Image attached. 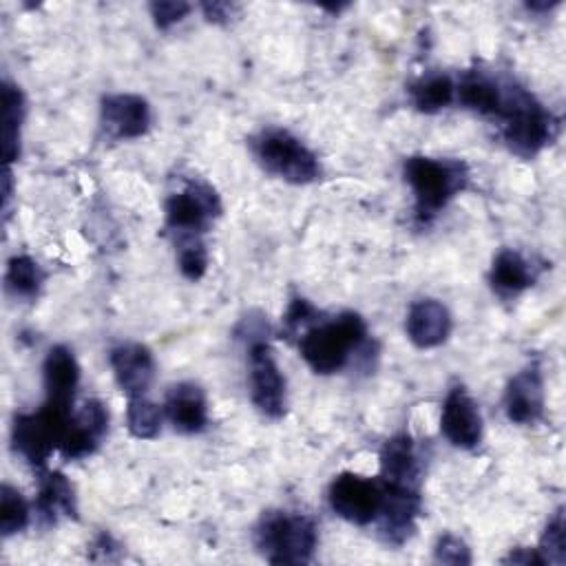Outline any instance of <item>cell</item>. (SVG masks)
Returning <instances> with one entry per match:
<instances>
[{
    "instance_id": "28",
    "label": "cell",
    "mask_w": 566,
    "mask_h": 566,
    "mask_svg": "<svg viewBox=\"0 0 566 566\" xmlns=\"http://www.w3.org/2000/svg\"><path fill=\"white\" fill-rule=\"evenodd\" d=\"M177 263L179 272L190 281H199L206 274L208 252L201 237H188L177 241Z\"/></svg>"
},
{
    "instance_id": "20",
    "label": "cell",
    "mask_w": 566,
    "mask_h": 566,
    "mask_svg": "<svg viewBox=\"0 0 566 566\" xmlns=\"http://www.w3.org/2000/svg\"><path fill=\"white\" fill-rule=\"evenodd\" d=\"M35 513L42 524H57L60 517H75L77 502L73 484L60 471H42L38 480Z\"/></svg>"
},
{
    "instance_id": "6",
    "label": "cell",
    "mask_w": 566,
    "mask_h": 566,
    "mask_svg": "<svg viewBox=\"0 0 566 566\" xmlns=\"http://www.w3.org/2000/svg\"><path fill=\"white\" fill-rule=\"evenodd\" d=\"M73 418V407L44 402L33 413H18L11 427L13 449L33 467H44L46 458L60 449L66 427Z\"/></svg>"
},
{
    "instance_id": "27",
    "label": "cell",
    "mask_w": 566,
    "mask_h": 566,
    "mask_svg": "<svg viewBox=\"0 0 566 566\" xmlns=\"http://www.w3.org/2000/svg\"><path fill=\"white\" fill-rule=\"evenodd\" d=\"M29 502L11 484H2L0 491V531L4 537L20 533L29 524Z\"/></svg>"
},
{
    "instance_id": "22",
    "label": "cell",
    "mask_w": 566,
    "mask_h": 566,
    "mask_svg": "<svg viewBox=\"0 0 566 566\" xmlns=\"http://www.w3.org/2000/svg\"><path fill=\"white\" fill-rule=\"evenodd\" d=\"M455 97L462 106L480 113V115H495L502 108L504 86L493 77L471 71L455 84Z\"/></svg>"
},
{
    "instance_id": "8",
    "label": "cell",
    "mask_w": 566,
    "mask_h": 566,
    "mask_svg": "<svg viewBox=\"0 0 566 566\" xmlns=\"http://www.w3.org/2000/svg\"><path fill=\"white\" fill-rule=\"evenodd\" d=\"M221 214V199L206 181H190L166 199V226L179 239L201 237Z\"/></svg>"
},
{
    "instance_id": "12",
    "label": "cell",
    "mask_w": 566,
    "mask_h": 566,
    "mask_svg": "<svg viewBox=\"0 0 566 566\" xmlns=\"http://www.w3.org/2000/svg\"><path fill=\"white\" fill-rule=\"evenodd\" d=\"M108 427V409L99 400H86L80 411H73V418L66 427V433L60 442V453L66 460H80L91 455Z\"/></svg>"
},
{
    "instance_id": "7",
    "label": "cell",
    "mask_w": 566,
    "mask_h": 566,
    "mask_svg": "<svg viewBox=\"0 0 566 566\" xmlns=\"http://www.w3.org/2000/svg\"><path fill=\"white\" fill-rule=\"evenodd\" d=\"M248 365L254 407L268 418H281L285 413V376L276 365L263 327L248 329Z\"/></svg>"
},
{
    "instance_id": "1",
    "label": "cell",
    "mask_w": 566,
    "mask_h": 566,
    "mask_svg": "<svg viewBox=\"0 0 566 566\" xmlns=\"http://www.w3.org/2000/svg\"><path fill=\"white\" fill-rule=\"evenodd\" d=\"M367 343V325L354 312H343L329 321L312 325L298 338L303 360L316 374L340 371L349 356L360 352Z\"/></svg>"
},
{
    "instance_id": "21",
    "label": "cell",
    "mask_w": 566,
    "mask_h": 566,
    "mask_svg": "<svg viewBox=\"0 0 566 566\" xmlns=\"http://www.w3.org/2000/svg\"><path fill=\"white\" fill-rule=\"evenodd\" d=\"M533 268L531 263L515 250H502L497 252V256L493 259L491 265V287L495 294H500L502 298H513L520 292H524L526 287L533 285Z\"/></svg>"
},
{
    "instance_id": "35",
    "label": "cell",
    "mask_w": 566,
    "mask_h": 566,
    "mask_svg": "<svg viewBox=\"0 0 566 566\" xmlns=\"http://www.w3.org/2000/svg\"><path fill=\"white\" fill-rule=\"evenodd\" d=\"M557 4H559V0H553V2H528L526 7H528L531 11H548V9L557 7Z\"/></svg>"
},
{
    "instance_id": "34",
    "label": "cell",
    "mask_w": 566,
    "mask_h": 566,
    "mask_svg": "<svg viewBox=\"0 0 566 566\" xmlns=\"http://www.w3.org/2000/svg\"><path fill=\"white\" fill-rule=\"evenodd\" d=\"M201 9L210 22H223L232 15V4H228V2H206V4H201Z\"/></svg>"
},
{
    "instance_id": "2",
    "label": "cell",
    "mask_w": 566,
    "mask_h": 566,
    "mask_svg": "<svg viewBox=\"0 0 566 566\" xmlns=\"http://www.w3.org/2000/svg\"><path fill=\"white\" fill-rule=\"evenodd\" d=\"M405 179L413 192L416 219L431 221L464 186L469 170L458 159H436L424 155H413L405 159Z\"/></svg>"
},
{
    "instance_id": "10",
    "label": "cell",
    "mask_w": 566,
    "mask_h": 566,
    "mask_svg": "<svg viewBox=\"0 0 566 566\" xmlns=\"http://www.w3.org/2000/svg\"><path fill=\"white\" fill-rule=\"evenodd\" d=\"M442 436L460 449H473L482 440V416L464 387H453L444 396L440 411Z\"/></svg>"
},
{
    "instance_id": "29",
    "label": "cell",
    "mask_w": 566,
    "mask_h": 566,
    "mask_svg": "<svg viewBox=\"0 0 566 566\" xmlns=\"http://www.w3.org/2000/svg\"><path fill=\"white\" fill-rule=\"evenodd\" d=\"M544 564L562 566L566 562V537H564V511L557 509L548 520L537 548Z\"/></svg>"
},
{
    "instance_id": "11",
    "label": "cell",
    "mask_w": 566,
    "mask_h": 566,
    "mask_svg": "<svg viewBox=\"0 0 566 566\" xmlns=\"http://www.w3.org/2000/svg\"><path fill=\"white\" fill-rule=\"evenodd\" d=\"M99 122L113 139H137L150 128V106L142 95H106L99 106Z\"/></svg>"
},
{
    "instance_id": "33",
    "label": "cell",
    "mask_w": 566,
    "mask_h": 566,
    "mask_svg": "<svg viewBox=\"0 0 566 566\" xmlns=\"http://www.w3.org/2000/svg\"><path fill=\"white\" fill-rule=\"evenodd\" d=\"M504 564H522V566H544L537 548H517V551H511V555L504 559Z\"/></svg>"
},
{
    "instance_id": "14",
    "label": "cell",
    "mask_w": 566,
    "mask_h": 566,
    "mask_svg": "<svg viewBox=\"0 0 566 566\" xmlns=\"http://www.w3.org/2000/svg\"><path fill=\"white\" fill-rule=\"evenodd\" d=\"M113 376L119 389L128 396H146L155 378V358L150 349L142 343H122L108 354Z\"/></svg>"
},
{
    "instance_id": "18",
    "label": "cell",
    "mask_w": 566,
    "mask_h": 566,
    "mask_svg": "<svg viewBox=\"0 0 566 566\" xmlns=\"http://www.w3.org/2000/svg\"><path fill=\"white\" fill-rule=\"evenodd\" d=\"M44 389L46 400L60 407H73L80 382V365L66 345H53L44 358Z\"/></svg>"
},
{
    "instance_id": "30",
    "label": "cell",
    "mask_w": 566,
    "mask_h": 566,
    "mask_svg": "<svg viewBox=\"0 0 566 566\" xmlns=\"http://www.w3.org/2000/svg\"><path fill=\"white\" fill-rule=\"evenodd\" d=\"M433 555H436V562H442V564H453V566H460V564H471V553L467 548V544L451 535V533H444L436 548H433Z\"/></svg>"
},
{
    "instance_id": "32",
    "label": "cell",
    "mask_w": 566,
    "mask_h": 566,
    "mask_svg": "<svg viewBox=\"0 0 566 566\" xmlns=\"http://www.w3.org/2000/svg\"><path fill=\"white\" fill-rule=\"evenodd\" d=\"M316 310L305 298H294L287 305V312L283 316V327L287 334H298L301 327H305L310 321H314Z\"/></svg>"
},
{
    "instance_id": "26",
    "label": "cell",
    "mask_w": 566,
    "mask_h": 566,
    "mask_svg": "<svg viewBox=\"0 0 566 566\" xmlns=\"http://www.w3.org/2000/svg\"><path fill=\"white\" fill-rule=\"evenodd\" d=\"M126 424L135 438H155L161 429V409L146 396L128 398Z\"/></svg>"
},
{
    "instance_id": "9",
    "label": "cell",
    "mask_w": 566,
    "mask_h": 566,
    "mask_svg": "<svg viewBox=\"0 0 566 566\" xmlns=\"http://www.w3.org/2000/svg\"><path fill=\"white\" fill-rule=\"evenodd\" d=\"M329 506L343 520L365 526L376 522L382 506V482L352 471L338 473L327 491Z\"/></svg>"
},
{
    "instance_id": "4",
    "label": "cell",
    "mask_w": 566,
    "mask_h": 566,
    "mask_svg": "<svg viewBox=\"0 0 566 566\" xmlns=\"http://www.w3.org/2000/svg\"><path fill=\"white\" fill-rule=\"evenodd\" d=\"M254 542L272 564H307L316 551L318 531L307 515L270 511L261 517Z\"/></svg>"
},
{
    "instance_id": "31",
    "label": "cell",
    "mask_w": 566,
    "mask_h": 566,
    "mask_svg": "<svg viewBox=\"0 0 566 566\" xmlns=\"http://www.w3.org/2000/svg\"><path fill=\"white\" fill-rule=\"evenodd\" d=\"M190 11V4L188 2H181V0H168V2H153L150 4V15L155 20V27L166 31L170 29L172 24L181 22Z\"/></svg>"
},
{
    "instance_id": "5",
    "label": "cell",
    "mask_w": 566,
    "mask_h": 566,
    "mask_svg": "<svg viewBox=\"0 0 566 566\" xmlns=\"http://www.w3.org/2000/svg\"><path fill=\"white\" fill-rule=\"evenodd\" d=\"M252 150L270 175L290 184H310L321 175L316 155L285 128L261 130L252 139Z\"/></svg>"
},
{
    "instance_id": "25",
    "label": "cell",
    "mask_w": 566,
    "mask_h": 566,
    "mask_svg": "<svg viewBox=\"0 0 566 566\" xmlns=\"http://www.w3.org/2000/svg\"><path fill=\"white\" fill-rule=\"evenodd\" d=\"M42 279L44 274L31 256L15 254L9 259L7 272H4V285H7V292L13 294L15 298H27V301L35 298L40 292Z\"/></svg>"
},
{
    "instance_id": "13",
    "label": "cell",
    "mask_w": 566,
    "mask_h": 566,
    "mask_svg": "<svg viewBox=\"0 0 566 566\" xmlns=\"http://www.w3.org/2000/svg\"><path fill=\"white\" fill-rule=\"evenodd\" d=\"M418 515H420L418 489L389 486L382 482V506L376 522L380 524V533L385 542L402 544L413 533Z\"/></svg>"
},
{
    "instance_id": "17",
    "label": "cell",
    "mask_w": 566,
    "mask_h": 566,
    "mask_svg": "<svg viewBox=\"0 0 566 566\" xmlns=\"http://www.w3.org/2000/svg\"><path fill=\"white\" fill-rule=\"evenodd\" d=\"M380 482L389 486L418 489L420 460L409 433H398L385 442L380 451Z\"/></svg>"
},
{
    "instance_id": "15",
    "label": "cell",
    "mask_w": 566,
    "mask_h": 566,
    "mask_svg": "<svg viewBox=\"0 0 566 566\" xmlns=\"http://www.w3.org/2000/svg\"><path fill=\"white\" fill-rule=\"evenodd\" d=\"M506 418L515 424H533L544 413V378L537 365L517 371L504 391Z\"/></svg>"
},
{
    "instance_id": "19",
    "label": "cell",
    "mask_w": 566,
    "mask_h": 566,
    "mask_svg": "<svg viewBox=\"0 0 566 566\" xmlns=\"http://www.w3.org/2000/svg\"><path fill=\"white\" fill-rule=\"evenodd\" d=\"M164 411L170 424L181 433H199L208 424V402L195 382L172 385L166 394Z\"/></svg>"
},
{
    "instance_id": "24",
    "label": "cell",
    "mask_w": 566,
    "mask_h": 566,
    "mask_svg": "<svg viewBox=\"0 0 566 566\" xmlns=\"http://www.w3.org/2000/svg\"><path fill=\"white\" fill-rule=\"evenodd\" d=\"M411 104L420 113H438L455 97V84L447 73H429L409 86Z\"/></svg>"
},
{
    "instance_id": "23",
    "label": "cell",
    "mask_w": 566,
    "mask_h": 566,
    "mask_svg": "<svg viewBox=\"0 0 566 566\" xmlns=\"http://www.w3.org/2000/svg\"><path fill=\"white\" fill-rule=\"evenodd\" d=\"M22 117H24L22 91L15 84L4 80L2 84V153H4L7 166L20 155Z\"/></svg>"
},
{
    "instance_id": "16",
    "label": "cell",
    "mask_w": 566,
    "mask_h": 566,
    "mask_svg": "<svg viewBox=\"0 0 566 566\" xmlns=\"http://www.w3.org/2000/svg\"><path fill=\"white\" fill-rule=\"evenodd\" d=\"M405 329L409 340L420 347H438L440 343L447 340L451 332V314L449 310L436 301V298H420L411 303L405 321Z\"/></svg>"
},
{
    "instance_id": "3",
    "label": "cell",
    "mask_w": 566,
    "mask_h": 566,
    "mask_svg": "<svg viewBox=\"0 0 566 566\" xmlns=\"http://www.w3.org/2000/svg\"><path fill=\"white\" fill-rule=\"evenodd\" d=\"M497 117L504 122L506 146L520 157H533L557 135L555 117L524 88L506 84Z\"/></svg>"
}]
</instances>
